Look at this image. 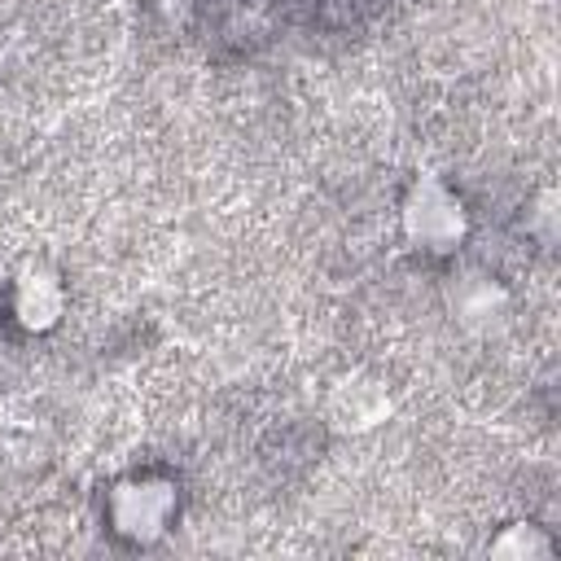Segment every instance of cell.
Here are the masks:
<instances>
[{
    "label": "cell",
    "mask_w": 561,
    "mask_h": 561,
    "mask_svg": "<svg viewBox=\"0 0 561 561\" xmlns=\"http://www.w3.org/2000/svg\"><path fill=\"white\" fill-rule=\"evenodd\" d=\"M403 224H408L412 241H421L430 250H447L465 232V210H460V202L438 180H421L412 188V197H408Z\"/></svg>",
    "instance_id": "6da1fadb"
},
{
    "label": "cell",
    "mask_w": 561,
    "mask_h": 561,
    "mask_svg": "<svg viewBox=\"0 0 561 561\" xmlns=\"http://www.w3.org/2000/svg\"><path fill=\"white\" fill-rule=\"evenodd\" d=\"M171 517V491L158 482H131L118 486L114 495V522L127 535H158L162 522Z\"/></svg>",
    "instance_id": "7a4b0ae2"
},
{
    "label": "cell",
    "mask_w": 561,
    "mask_h": 561,
    "mask_svg": "<svg viewBox=\"0 0 561 561\" xmlns=\"http://www.w3.org/2000/svg\"><path fill=\"white\" fill-rule=\"evenodd\" d=\"M57 311H61V289H57V280H53L48 272H26V276L18 280V316H22V324L44 329V324L57 320Z\"/></svg>",
    "instance_id": "3957f363"
}]
</instances>
